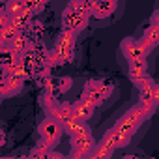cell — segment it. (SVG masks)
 Masks as SVG:
<instances>
[{"label": "cell", "mask_w": 159, "mask_h": 159, "mask_svg": "<svg viewBox=\"0 0 159 159\" xmlns=\"http://www.w3.org/2000/svg\"><path fill=\"white\" fill-rule=\"evenodd\" d=\"M96 107H98V105H96L92 99L84 98V96H81V99H77V101L71 105V109H73V116L79 118V120H83V122H88V120L94 116Z\"/></svg>", "instance_id": "obj_9"}, {"label": "cell", "mask_w": 159, "mask_h": 159, "mask_svg": "<svg viewBox=\"0 0 159 159\" xmlns=\"http://www.w3.org/2000/svg\"><path fill=\"white\" fill-rule=\"evenodd\" d=\"M94 137L90 131H84V133H79V135H73L71 137V157H88L90 155V150L94 146Z\"/></svg>", "instance_id": "obj_7"}, {"label": "cell", "mask_w": 159, "mask_h": 159, "mask_svg": "<svg viewBox=\"0 0 159 159\" xmlns=\"http://www.w3.org/2000/svg\"><path fill=\"white\" fill-rule=\"evenodd\" d=\"M21 58H23V54H17V52H13L10 49H4L2 52H0V69L8 71L11 66H15L17 62H21Z\"/></svg>", "instance_id": "obj_17"}, {"label": "cell", "mask_w": 159, "mask_h": 159, "mask_svg": "<svg viewBox=\"0 0 159 159\" xmlns=\"http://www.w3.org/2000/svg\"><path fill=\"white\" fill-rule=\"evenodd\" d=\"M139 41V45L142 47V51L148 54V52H152L155 47H157V43H159V25H150L146 30H144V36L140 38V39H137Z\"/></svg>", "instance_id": "obj_11"}, {"label": "cell", "mask_w": 159, "mask_h": 159, "mask_svg": "<svg viewBox=\"0 0 159 159\" xmlns=\"http://www.w3.org/2000/svg\"><path fill=\"white\" fill-rule=\"evenodd\" d=\"M8 21H10V19H8V15H6L4 11H0V30L6 26V23H8Z\"/></svg>", "instance_id": "obj_27"}, {"label": "cell", "mask_w": 159, "mask_h": 159, "mask_svg": "<svg viewBox=\"0 0 159 159\" xmlns=\"http://www.w3.org/2000/svg\"><path fill=\"white\" fill-rule=\"evenodd\" d=\"M146 120V116H144V109H142V105L139 103V105H135V107H131L105 135H103V142H107V144H111L112 148H124V146H127L129 142H131V139H133V135L137 133V129L140 127V124Z\"/></svg>", "instance_id": "obj_1"}, {"label": "cell", "mask_w": 159, "mask_h": 159, "mask_svg": "<svg viewBox=\"0 0 159 159\" xmlns=\"http://www.w3.org/2000/svg\"><path fill=\"white\" fill-rule=\"evenodd\" d=\"M2 11L8 15V19L19 15V13H23V11H26V8H25V0H6ZM28 13H30V11H28Z\"/></svg>", "instance_id": "obj_18"}, {"label": "cell", "mask_w": 159, "mask_h": 159, "mask_svg": "<svg viewBox=\"0 0 159 159\" xmlns=\"http://www.w3.org/2000/svg\"><path fill=\"white\" fill-rule=\"evenodd\" d=\"M2 8H4V2H0V11H2Z\"/></svg>", "instance_id": "obj_31"}, {"label": "cell", "mask_w": 159, "mask_h": 159, "mask_svg": "<svg viewBox=\"0 0 159 159\" xmlns=\"http://www.w3.org/2000/svg\"><path fill=\"white\" fill-rule=\"evenodd\" d=\"M10 23H11L19 32H25V30H28V26H30V23H32V13L23 11V13H19V15L11 17V19H10Z\"/></svg>", "instance_id": "obj_20"}, {"label": "cell", "mask_w": 159, "mask_h": 159, "mask_svg": "<svg viewBox=\"0 0 159 159\" xmlns=\"http://www.w3.org/2000/svg\"><path fill=\"white\" fill-rule=\"evenodd\" d=\"M54 84H56V92H58V96H60V94H64V92H67V90L71 88L73 81H71L69 77H56V79H54Z\"/></svg>", "instance_id": "obj_24"}, {"label": "cell", "mask_w": 159, "mask_h": 159, "mask_svg": "<svg viewBox=\"0 0 159 159\" xmlns=\"http://www.w3.org/2000/svg\"><path fill=\"white\" fill-rule=\"evenodd\" d=\"M47 2H49V0H25V8H26V11H30L34 15V13L41 11Z\"/></svg>", "instance_id": "obj_23"}, {"label": "cell", "mask_w": 159, "mask_h": 159, "mask_svg": "<svg viewBox=\"0 0 159 159\" xmlns=\"http://www.w3.org/2000/svg\"><path fill=\"white\" fill-rule=\"evenodd\" d=\"M159 101V88L152 77H146L144 81L139 84V103L155 109Z\"/></svg>", "instance_id": "obj_6"}, {"label": "cell", "mask_w": 159, "mask_h": 159, "mask_svg": "<svg viewBox=\"0 0 159 159\" xmlns=\"http://www.w3.org/2000/svg\"><path fill=\"white\" fill-rule=\"evenodd\" d=\"M60 101H58V96H52V94H43V98H41V105H43V109H45V112L47 114H51L52 112V109L58 105Z\"/></svg>", "instance_id": "obj_21"}, {"label": "cell", "mask_w": 159, "mask_h": 159, "mask_svg": "<svg viewBox=\"0 0 159 159\" xmlns=\"http://www.w3.org/2000/svg\"><path fill=\"white\" fill-rule=\"evenodd\" d=\"M17 34H19V30H17V28H15V26L8 21V23H6V26H4L2 30H0V41L8 43V41H10L13 36H17Z\"/></svg>", "instance_id": "obj_22"}, {"label": "cell", "mask_w": 159, "mask_h": 159, "mask_svg": "<svg viewBox=\"0 0 159 159\" xmlns=\"http://www.w3.org/2000/svg\"><path fill=\"white\" fill-rule=\"evenodd\" d=\"M112 153H114V148H112L111 144H107V142L101 140L99 144H94V146H92L88 157H92V159H105V157H111Z\"/></svg>", "instance_id": "obj_19"}, {"label": "cell", "mask_w": 159, "mask_h": 159, "mask_svg": "<svg viewBox=\"0 0 159 159\" xmlns=\"http://www.w3.org/2000/svg\"><path fill=\"white\" fill-rule=\"evenodd\" d=\"M75 38L77 34L71 30H62L54 49H51L47 52V67H54V66H64L73 58V51H75Z\"/></svg>", "instance_id": "obj_2"}, {"label": "cell", "mask_w": 159, "mask_h": 159, "mask_svg": "<svg viewBox=\"0 0 159 159\" xmlns=\"http://www.w3.org/2000/svg\"><path fill=\"white\" fill-rule=\"evenodd\" d=\"M4 142H6V135H4V131H2V129H0V146H2Z\"/></svg>", "instance_id": "obj_28"}, {"label": "cell", "mask_w": 159, "mask_h": 159, "mask_svg": "<svg viewBox=\"0 0 159 159\" xmlns=\"http://www.w3.org/2000/svg\"><path fill=\"white\" fill-rule=\"evenodd\" d=\"M62 129L69 135V137H73V135H79V133H84V131H90V127L86 125V122H83V120H79V118H71V120H67L64 125H62Z\"/></svg>", "instance_id": "obj_16"}, {"label": "cell", "mask_w": 159, "mask_h": 159, "mask_svg": "<svg viewBox=\"0 0 159 159\" xmlns=\"http://www.w3.org/2000/svg\"><path fill=\"white\" fill-rule=\"evenodd\" d=\"M4 49H6V43H4V41H0V52H2Z\"/></svg>", "instance_id": "obj_29"}, {"label": "cell", "mask_w": 159, "mask_h": 159, "mask_svg": "<svg viewBox=\"0 0 159 159\" xmlns=\"http://www.w3.org/2000/svg\"><path fill=\"white\" fill-rule=\"evenodd\" d=\"M111 94H112V84L109 81H88L83 90V96L92 99L96 105H101Z\"/></svg>", "instance_id": "obj_4"}, {"label": "cell", "mask_w": 159, "mask_h": 159, "mask_svg": "<svg viewBox=\"0 0 159 159\" xmlns=\"http://www.w3.org/2000/svg\"><path fill=\"white\" fill-rule=\"evenodd\" d=\"M0 2H6V0H0Z\"/></svg>", "instance_id": "obj_32"}, {"label": "cell", "mask_w": 159, "mask_h": 159, "mask_svg": "<svg viewBox=\"0 0 159 159\" xmlns=\"http://www.w3.org/2000/svg\"><path fill=\"white\" fill-rule=\"evenodd\" d=\"M120 49H122V54H124V58L127 60V64L142 62V60H146V56H148V54L142 51V47L139 45V41L133 39V38H125V39L122 41Z\"/></svg>", "instance_id": "obj_8"}, {"label": "cell", "mask_w": 159, "mask_h": 159, "mask_svg": "<svg viewBox=\"0 0 159 159\" xmlns=\"http://www.w3.org/2000/svg\"><path fill=\"white\" fill-rule=\"evenodd\" d=\"M49 116H52L54 120H58V122L64 125L67 120H71V118H73V109H71V105H69V103H58V105L52 109V112H51Z\"/></svg>", "instance_id": "obj_14"}, {"label": "cell", "mask_w": 159, "mask_h": 159, "mask_svg": "<svg viewBox=\"0 0 159 159\" xmlns=\"http://www.w3.org/2000/svg\"><path fill=\"white\" fill-rule=\"evenodd\" d=\"M88 21H90L88 15H83L81 11L73 10L71 6H66L64 11H62V26H64L66 30L75 32V34L81 32V30H84L86 25H88Z\"/></svg>", "instance_id": "obj_5"}, {"label": "cell", "mask_w": 159, "mask_h": 159, "mask_svg": "<svg viewBox=\"0 0 159 159\" xmlns=\"http://www.w3.org/2000/svg\"><path fill=\"white\" fill-rule=\"evenodd\" d=\"M4 75H6V71L0 69V98L4 96Z\"/></svg>", "instance_id": "obj_26"}, {"label": "cell", "mask_w": 159, "mask_h": 159, "mask_svg": "<svg viewBox=\"0 0 159 159\" xmlns=\"http://www.w3.org/2000/svg\"><path fill=\"white\" fill-rule=\"evenodd\" d=\"M51 146H47V144H43V142H39L38 144V148H34L32 152H30V155L32 157H51Z\"/></svg>", "instance_id": "obj_25"}, {"label": "cell", "mask_w": 159, "mask_h": 159, "mask_svg": "<svg viewBox=\"0 0 159 159\" xmlns=\"http://www.w3.org/2000/svg\"><path fill=\"white\" fill-rule=\"evenodd\" d=\"M118 0H96L90 8V17L94 19H107L114 13Z\"/></svg>", "instance_id": "obj_10"}, {"label": "cell", "mask_w": 159, "mask_h": 159, "mask_svg": "<svg viewBox=\"0 0 159 159\" xmlns=\"http://www.w3.org/2000/svg\"><path fill=\"white\" fill-rule=\"evenodd\" d=\"M23 84H25L23 79L6 73V75H4V96H13V94H17V92L23 88Z\"/></svg>", "instance_id": "obj_15"}, {"label": "cell", "mask_w": 159, "mask_h": 159, "mask_svg": "<svg viewBox=\"0 0 159 159\" xmlns=\"http://www.w3.org/2000/svg\"><path fill=\"white\" fill-rule=\"evenodd\" d=\"M94 2H96V0H86V4H88L90 8H92V4H94Z\"/></svg>", "instance_id": "obj_30"}, {"label": "cell", "mask_w": 159, "mask_h": 159, "mask_svg": "<svg viewBox=\"0 0 159 159\" xmlns=\"http://www.w3.org/2000/svg\"><path fill=\"white\" fill-rule=\"evenodd\" d=\"M39 139H41V142L43 144H47V146H56L58 144V140H60V137H62V124L58 122V120H54L52 116H47L41 124H39Z\"/></svg>", "instance_id": "obj_3"}, {"label": "cell", "mask_w": 159, "mask_h": 159, "mask_svg": "<svg viewBox=\"0 0 159 159\" xmlns=\"http://www.w3.org/2000/svg\"><path fill=\"white\" fill-rule=\"evenodd\" d=\"M30 38L25 34V32H19L17 36H13L8 43H6V49H10V51H13V52H17V54H25L26 51H28V47H30Z\"/></svg>", "instance_id": "obj_13"}, {"label": "cell", "mask_w": 159, "mask_h": 159, "mask_svg": "<svg viewBox=\"0 0 159 159\" xmlns=\"http://www.w3.org/2000/svg\"><path fill=\"white\" fill-rule=\"evenodd\" d=\"M127 75H129V79H131V83L139 86V84L144 81V79L148 77V64H146V60H142V62H135V64H129Z\"/></svg>", "instance_id": "obj_12"}]
</instances>
